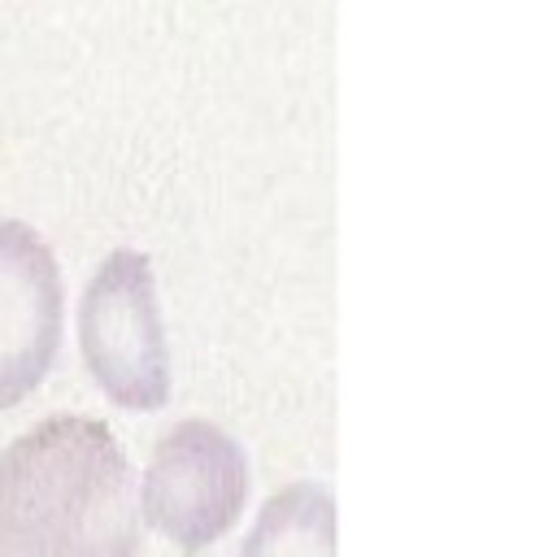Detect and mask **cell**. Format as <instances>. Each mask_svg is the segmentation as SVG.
I'll use <instances>...</instances> for the list:
<instances>
[{"instance_id": "cell-3", "label": "cell", "mask_w": 557, "mask_h": 557, "mask_svg": "<svg viewBox=\"0 0 557 557\" xmlns=\"http://www.w3.org/2000/svg\"><path fill=\"white\" fill-rule=\"evenodd\" d=\"M248 500L244 448L205 418H183L152 444L139 479L144 522L178 548H205L222 540Z\"/></svg>"}, {"instance_id": "cell-1", "label": "cell", "mask_w": 557, "mask_h": 557, "mask_svg": "<svg viewBox=\"0 0 557 557\" xmlns=\"http://www.w3.org/2000/svg\"><path fill=\"white\" fill-rule=\"evenodd\" d=\"M139 522V479L100 418L52 413L0 453V553L131 557Z\"/></svg>"}, {"instance_id": "cell-4", "label": "cell", "mask_w": 557, "mask_h": 557, "mask_svg": "<svg viewBox=\"0 0 557 557\" xmlns=\"http://www.w3.org/2000/svg\"><path fill=\"white\" fill-rule=\"evenodd\" d=\"M65 287L48 239L0 218V409L26 400L61 348Z\"/></svg>"}, {"instance_id": "cell-2", "label": "cell", "mask_w": 557, "mask_h": 557, "mask_svg": "<svg viewBox=\"0 0 557 557\" xmlns=\"http://www.w3.org/2000/svg\"><path fill=\"white\" fill-rule=\"evenodd\" d=\"M78 348L113 405L148 413L170 400V344L148 252L113 248L96 265L78 300Z\"/></svg>"}]
</instances>
